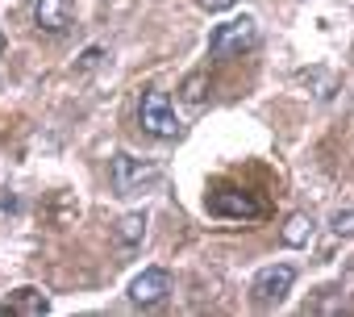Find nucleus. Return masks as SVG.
Listing matches in <instances>:
<instances>
[{"mask_svg": "<svg viewBox=\"0 0 354 317\" xmlns=\"http://www.w3.org/2000/svg\"><path fill=\"white\" fill-rule=\"evenodd\" d=\"M109 180H113L117 197H142L162 180V163L158 158H133V154L117 150L113 163H109Z\"/></svg>", "mask_w": 354, "mask_h": 317, "instance_id": "f257e3e1", "label": "nucleus"}, {"mask_svg": "<svg viewBox=\"0 0 354 317\" xmlns=\"http://www.w3.org/2000/svg\"><path fill=\"white\" fill-rule=\"evenodd\" d=\"M259 42V21L250 17V13H242V17H230V21H221V26H213V34H209V59H238L242 51H250Z\"/></svg>", "mask_w": 354, "mask_h": 317, "instance_id": "f03ea898", "label": "nucleus"}, {"mask_svg": "<svg viewBox=\"0 0 354 317\" xmlns=\"http://www.w3.org/2000/svg\"><path fill=\"white\" fill-rule=\"evenodd\" d=\"M205 209H209V217H217V221H263V217H267V205H263V201H254L250 192L230 188V184H217V188L205 197Z\"/></svg>", "mask_w": 354, "mask_h": 317, "instance_id": "7ed1b4c3", "label": "nucleus"}, {"mask_svg": "<svg viewBox=\"0 0 354 317\" xmlns=\"http://www.w3.org/2000/svg\"><path fill=\"white\" fill-rule=\"evenodd\" d=\"M138 125L154 138H180L184 134V121L175 117L171 109V96L162 88H146L142 100H138Z\"/></svg>", "mask_w": 354, "mask_h": 317, "instance_id": "20e7f679", "label": "nucleus"}, {"mask_svg": "<svg viewBox=\"0 0 354 317\" xmlns=\"http://www.w3.org/2000/svg\"><path fill=\"white\" fill-rule=\"evenodd\" d=\"M292 284H296V267L292 263H271V267H263L250 280V300L259 309H275V305H283V296L292 292Z\"/></svg>", "mask_w": 354, "mask_h": 317, "instance_id": "39448f33", "label": "nucleus"}, {"mask_svg": "<svg viewBox=\"0 0 354 317\" xmlns=\"http://www.w3.org/2000/svg\"><path fill=\"white\" fill-rule=\"evenodd\" d=\"M34 26L50 38H63L75 26V0H34Z\"/></svg>", "mask_w": 354, "mask_h": 317, "instance_id": "423d86ee", "label": "nucleus"}, {"mask_svg": "<svg viewBox=\"0 0 354 317\" xmlns=\"http://www.w3.org/2000/svg\"><path fill=\"white\" fill-rule=\"evenodd\" d=\"M167 292H171V271H167V267H146L142 275H133V280H129V300H133V305H142V309L158 305Z\"/></svg>", "mask_w": 354, "mask_h": 317, "instance_id": "0eeeda50", "label": "nucleus"}, {"mask_svg": "<svg viewBox=\"0 0 354 317\" xmlns=\"http://www.w3.org/2000/svg\"><path fill=\"white\" fill-rule=\"evenodd\" d=\"M0 313L5 317H42V313H50V300H46V292L42 288H17L5 305H0Z\"/></svg>", "mask_w": 354, "mask_h": 317, "instance_id": "6e6552de", "label": "nucleus"}, {"mask_svg": "<svg viewBox=\"0 0 354 317\" xmlns=\"http://www.w3.org/2000/svg\"><path fill=\"white\" fill-rule=\"evenodd\" d=\"M313 234H317V217H313V213H292V217L283 221V230H279L283 246H308Z\"/></svg>", "mask_w": 354, "mask_h": 317, "instance_id": "1a4fd4ad", "label": "nucleus"}, {"mask_svg": "<svg viewBox=\"0 0 354 317\" xmlns=\"http://www.w3.org/2000/svg\"><path fill=\"white\" fill-rule=\"evenodd\" d=\"M113 238L121 251H133L142 238H146V213H125L117 226H113Z\"/></svg>", "mask_w": 354, "mask_h": 317, "instance_id": "9d476101", "label": "nucleus"}, {"mask_svg": "<svg viewBox=\"0 0 354 317\" xmlns=\"http://www.w3.org/2000/svg\"><path fill=\"white\" fill-rule=\"evenodd\" d=\"M329 230L342 234V238H354V209H337V213L329 217Z\"/></svg>", "mask_w": 354, "mask_h": 317, "instance_id": "9b49d317", "label": "nucleus"}, {"mask_svg": "<svg viewBox=\"0 0 354 317\" xmlns=\"http://www.w3.org/2000/svg\"><path fill=\"white\" fill-rule=\"evenodd\" d=\"M184 100H188V105H201V100H205V71H196V75L184 80Z\"/></svg>", "mask_w": 354, "mask_h": 317, "instance_id": "f8f14e48", "label": "nucleus"}, {"mask_svg": "<svg viewBox=\"0 0 354 317\" xmlns=\"http://www.w3.org/2000/svg\"><path fill=\"white\" fill-rule=\"evenodd\" d=\"M196 5L205 9V13H225V9H234L238 0H196Z\"/></svg>", "mask_w": 354, "mask_h": 317, "instance_id": "ddd939ff", "label": "nucleus"}, {"mask_svg": "<svg viewBox=\"0 0 354 317\" xmlns=\"http://www.w3.org/2000/svg\"><path fill=\"white\" fill-rule=\"evenodd\" d=\"M96 63H100V46H88V51H84V59H80V67L88 71V67H96Z\"/></svg>", "mask_w": 354, "mask_h": 317, "instance_id": "4468645a", "label": "nucleus"}, {"mask_svg": "<svg viewBox=\"0 0 354 317\" xmlns=\"http://www.w3.org/2000/svg\"><path fill=\"white\" fill-rule=\"evenodd\" d=\"M0 59H5V30H0Z\"/></svg>", "mask_w": 354, "mask_h": 317, "instance_id": "2eb2a0df", "label": "nucleus"}]
</instances>
